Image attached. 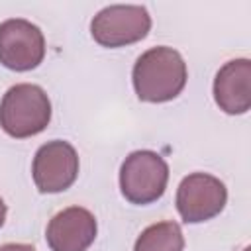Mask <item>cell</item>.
Segmentation results:
<instances>
[{
    "instance_id": "cell-7",
    "label": "cell",
    "mask_w": 251,
    "mask_h": 251,
    "mask_svg": "<svg viewBox=\"0 0 251 251\" xmlns=\"http://www.w3.org/2000/svg\"><path fill=\"white\" fill-rule=\"evenodd\" d=\"M31 176L41 194H57L71 188L78 176L76 149L63 139L43 143L33 157Z\"/></svg>"
},
{
    "instance_id": "cell-8",
    "label": "cell",
    "mask_w": 251,
    "mask_h": 251,
    "mask_svg": "<svg viewBox=\"0 0 251 251\" xmlns=\"http://www.w3.org/2000/svg\"><path fill=\"white\" fill-rule=\"evenodd\" d=\"M98 224L90 210L71 206L57 212L45 229L51 251H86L96 239Z\"/></svg>"
},
{
    "instance_id": "cell-2",
    "label": "cell",
    "mask_w": 251,
    "mask_h": 251,
    "mask_svg": "<svg viewBox=\"0 0 251 251\" xmlns=\"http://www.w3.org/2000/svg\"><path fill=\"white\" fill-rule=\"evenodd\" d=\"M51 122V102L37 84L22 82L6 90L0 102V127L16 139L41 133Z\"/></svg>"
},
{
    "instance_id": "cell-9",
    "label": "cell",
    "mask_w": 251,
    "mask_h": 251,
    "mask_svg": "<svg viewBox=\"0 0 251 251\" xmlns=\"http://www.w3.org/2000/svg\"><path fill=\"white\" fill-rule=\"evenodd\" d=\"M214 100L229 116L245 114L251 108V61L231 59L214 78Z\"/></svg>"
},
{
    "instance_id": "cell-6",
    "label": "cell",
    "mask_w": 251,
    "mask_h": 251,
    "mask_svg": "<svg viewBox=\"0 0 251 251\" xmlns=\"http://www.w3.org/2000/svg\"><path fill=\"white\" fill-rule=\"evenodd\" d=\"M45 57L43 31L24 20L12 18L0 24V63L16 73H25L41 65Z\"/></svg>"
},
{
    "instance_id": "cell-4",
    "label": "cell",
    "mask_w": 251,
    "mask_h": 251,
    "mask_svg": "<svg viewBox=\"0 0 251 251\" xmlns=\"http://www.w3.org/2000/svg\"><path fill=\"white\" fill-rule=\"evenodd\" d=\"M151 29V16L143 6L114 4L102 8L90 22V33L102 47H124L141 41Z\"/></svg>"
},
{
    "instance_id": "cell-10",
    "label": "cell",
    "mask_w": 251,
    "mask_h": 251,
    "mask_svg": "<svg viewBox=\"0 0 251 251\" xmlns=\"http://www.w3.org/2000/svg\"><path fill=\"white\" fill-rule=\"evenodd\" d=\"M184 235L176 222H159L145 227L135 239L133 251H182Z\"/></svg>"
},
{
    "instance_id": "cell-12",
    "label": "cell",
    "mask_w": 251,
    "mask_h": 251,
    "mask_svg": "<svg viewBox=\"0 0 251 251\" xmlns=\"http://www.w3.org/2000/svg\"><path fill=\"white\" fill-rule=\"evenodd\" d=\"M6 212H8V208H6V204H4V200L0 198V227L4 226V220H6Z\"/></svg>"
},
{
    "instance_id": "cell-11",
    "label": "cell",
    "mask_w": 251,
    "mask_h": 251,
    "mask_svg": "<svg viewBox=\"0 0 251 251\" xmlns=\"http://www.w3.org/2000/svg\"><path fill=\"white\" fill-rule=\"evenodd\" d=\"M0 251H35V247L29 243H4L0 245Z\"/></svg>"
},
{
    "instance_id": "cell-3",
    "label": "cell",
    "mask_w": 251,
    "mask_h": 251,
    "mask_svg": "<svg viewBox=\"0 0 251 251\" xmlns=\"http://www.w3.org/2000/svg\"><path fill=\"white\" fill-rule=\"evenodd\" d=\"M167 182L169 165L151 149L129 153L120 167V190L131 204L145 206L157 202L165 194Z\"/></svg>"
},
{
    "instance_id": "cell-5",
    "label": "cell",
    "mask_w": 251,
    "mask_h": 251,
    "mask_svg": "<svg viewBox=\"0 0 251 251\" xmlns=\"http://www.w3.org/2000/svg\"><path fill=\"white\" fill-rule=\"evenodd\" d=\"M227 202L226 184L208 173L184 176L176 188V210L186 224H200L216 218Z\"/></svg>"
},
{
    "instance_id": "cell-1",
    "label": "cell",
    "mask_w": 251,
    "mask_h": 251,
    "mask_svg": "<svg viewBox=\"0 0 251 251\" xmlns=\"http://www.w3.org/2000/svg\"><path fill=\"white\" fill-rule=\"evenodd\" d=\"M188 71L182 55L167 45L151 47L133 65V90L141 102L161 104L175 100L186 86Z\"/></svg>"
}]
</instances>
